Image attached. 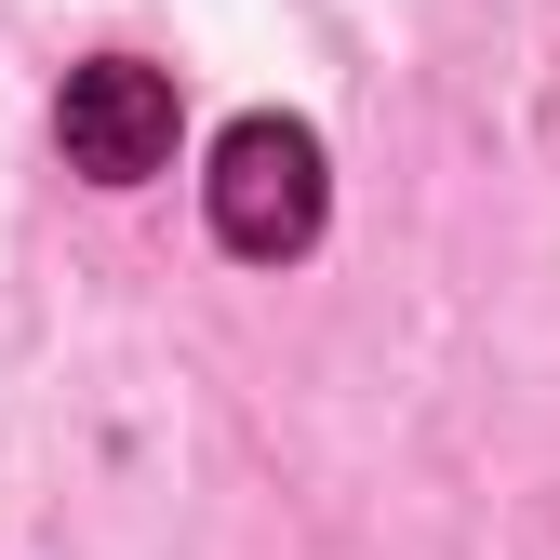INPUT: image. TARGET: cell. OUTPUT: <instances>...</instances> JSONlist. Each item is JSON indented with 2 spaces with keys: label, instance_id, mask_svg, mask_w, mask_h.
Returning <instances> with one entry per match:
<instances>
[{
  "label": "cell",
  "instance_id": "obj_1",
  "mask_svg": "<svg viewBox=\"0 0 560 560\" xmlns=\"http://www.w3.org/2000/svg\"><path fill=\"white\" fill-rule=\"evenodd\" d=\"M214 241L228 254H254V267H280V254H307L320 241V200H334V174H320V133L307 120H228L214 133Z\"/></svg>",
  "mask_w": 560,
  "mask_h": 560
},
{
  "label": "cell",
  "instance_id": "obj_2",
  "mask_svg": "<svg viewBox=\"0 0 560 560\" xmlns=\"http://www.w3.org/2000/svg\"><path fill=\"white\" fill-rule=\"evenodd\" d=\"M54 133H67V161H81L94 187H133V174L174 161V81L133 67V54H94V67H67Z\"/></svg>",
  "mask_w": 560,
  "mask_h": 560
}]
</instances>
